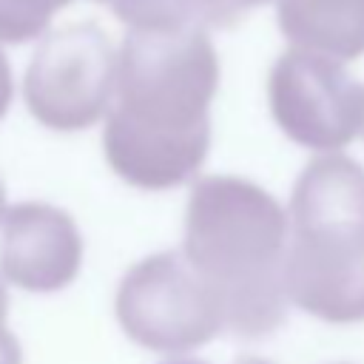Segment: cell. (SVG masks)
<instances>
[{
	"label": "cell",
	"mask_w": 364,
	"mask_h": 364,
	"mask_svg": "<svg viewBox=\"0 0 364 364\" xmlns=\"http://www.w3.org/2000/svg\"><path fill=\"white\" fill-rule=\"evenodd\" d=\"M219 57L205 28L128 31L102 148L117 176L165 191L188 182L210 148Z\"/></svg>",
	"instance_id": "1"
},
{
	"label": "cell",
	"mask_w": 364,
	"mask_h": 364,
	"mask_svg": "<svg viewBox=\"0 0 364 364\" xmlns=\"http://www.w3.org/2000/svg\"><path fill=\"white\" fill-rule=\"evenodd\" d=\"M290 213L256 182L205 176L191 188L182 256L222 304L225 330L264 338L287 318Z\"/></svg>",
	"instance_id": "2"
},
{
	"label": "cell",
	"mask_w": 364,
	"mask_h": 364,
	"mask_svg": "<svg viewBox=\"0 0 364 364\" xmlns=\"http://www.w3.org/2000/svg\"><path fill=\"white\" fill-rule=\"evenodd\" d=\"M287 213L290 304L330 324L364 321V168L344 154L316 156Z\"/></svg>",
	"instance_id": "3"
},
{
	"label": "cell",
	"mask_w": 364,
	"mask_h": 364,
	"mask_svg": "<svg viewBox=\"0 0 364 364\" xmlns=\"http://www.w3.org/2000/svg\"><path fill=\"white\" fill-rule=\"evenodd\" d=\"M114 313L131 341L182 355L225 330L222 304L176 250L136 262L119 282Z\"/></svg>",
	"instance_id": "4"
},
{
	"label": "cell",
	"mask_w": 364,
	"mask_h": 364,
	"mask_svg": "<svg viewBox=\"0 0 364 364\" xmlns=\"http://www.w3.org/2000/svg\"><path fill=\"white\" fill-rule=\"evenodd\" d=\"M117 65L119 51L94 23H71L46 34L23 77L31 117L54 131L94 125L117 94Z\"/></svg>",
	"instance_id": "5"
},
{
	"label": "cell",
	"mask_w": 364,
	"mask_h": 364,
	"mask_svg": "<svg viewBox=\"0 0 364 364\" xmlns=\"http://www.w3.org/2000/svg\"><path fill=\"white\" fill-rule=\"evenodd\" d=\"M267 102L276 125L301 148L338 154L364 128V85L341 60L287 48L270 68Z\"/></svg>",
	"instance_id": "6"
},
{
	"label": "cell",
	"mask_w": 364,
	"mask_h": 364,
	"mask_svg": "<svg viewBox=\"0 0 364 364\" xmlns=\"http://www.w3.org/2000/svg\"><path fill=\"white\" fill-rule=\"evenodd\" d=\"M82 262V236L74 219L43 202H20L6 210L0 270L31 293H57L74 282Z\"/></svg>",
	"instance_id": "7"
},
{
	"label": "cell",
	"mask_w": 364,
	"mask_h": 364,
	"mask_svg": "<svg viewBox=\"0 0 364 364\" xmlns=\"http://www.w3.org/2000/svg\"><path fill=\"white\" fill-rule=\"evenodd\" d=\"M276 20L293 48L341 63L364 54V0H279Z\"/></svg>",
	"instance_id": "8"
},
{
	"label": "cell",
	"mask_w": 364,
	"mask_h": 364,
	"mask_svg": "<svg viewBox=\"0 0 364 364\" xmlns=\"http://www.w3.org/2000/svg\"><path fill=\"white\" fill-rule=\"evenodd\" d=\"M111 9L134 31L230 26L222 0H114Z\"/></svg>",
	"instance_id": "9"
},
{
	"label": "cell",
	"mask_w": 364,
	"mask_h": 364,
	"mask_svg": "<svg viewBox=\"0 0 364 364\" xmlns=\"http://www.w3.org/2000/svg\"><path fill=\"white\" fill-rule=\"evenodd\" d=\"M68 3L71 0H0V40L28 43L40 37Z\"/></svg>",
	"instance_id": "10"
},
{
	"label": "cell",
	"mask_w": 364,
	"mask_h": 364,
	"mask_svg": "<svg viewBox=\"0 0 364 364\" xmlns=\"http://www.w3.org/2000/svg\"><path fill=\"white\" fill-rule=\"evenodd\" d=\"M6 313H9V293L6 284L0 282V364H23V350L20 341L11 336L6 327Z\"/></svg>",
	"instance_id": "11"
},
{
	"label": "cell",
	"mask_w": 364,
	"mask_h": 364,
	"mask_svg": "<svg viewBox=\"0 0 364 364\" xmlns=\"http://www.w3.org/2000/svg\"><path fill=\"white\" fill-rule=\"evenodd\" d=\"M9 102H11V68H9L6 54L0 51V119L6 117Z\"/></svg>",
	"instance_id": "12"
},
{
	"label": "cell",
	"mask_w": 364,
	"mask_h": 364,
	"mask_svg": "<svg viewBox=\"0 0 364 364\" xmlns=\"http://www.w3.org/2000/svg\"><path fill=\"white\" fill-rule=\"evenodd\" d=\"M264 3H270V0H222L225 11H228V17H230V26H233L236 20H242V17H245L250 9L264 6Z\"/></svg>",
	"instance_id": "13"
},
{
	"label": "cell",
	"mask_w": 364,
	"mask_h": 364,
	"mask_svg": "<svg viewBox=\"0 0 364 364\" xmlns=\"http://www.w3.org/2000/svg\"><path fill=\"white\" fill-rule=\"evenodd\" d=\"M162 364H208V361H199V358H188V355H176V358H168Z\"/></svg>",
	"instance_id": "14"
},
{
	"label": "cell",
	"mask_w": 364,
	"mask_h": 364,
	"mask_svg": "<svg viewBox=\"0 0 364 364\" xmlns=\"http://www.w3.org/2000/svg\"><path fill=\"white\" fill-rule=\"evenodd\" d=\"M236 364H270V361H264V358H256V355H242Z\"/></svg>",
	"instance_id": "15"
},
{
	"label": "cell",
	"mask_w": 364,
	"mask_h": 364,
	"mask_svg": "<svg viewBox=\"0 0 364 364\" xmlns=\"http://www.w3.org/2000/svg\"><path fill=\"white\" fill-rule=\"evenodd\" d=\"M6 219V191H3V182H0V222Z\"/></svg>",
	"instance_id": "16"
},
{
	"label": "cell",
	"mask_w": 364,
	"mask_h": 364,
	"mask_svg": "<svg viewBox=\"0 0 364 364\" xmlns=\"http://www.w3.org/2000/svg\"><path fill=\"white\" fill-rule=\"evenodd\" d=\"M97 3H108V6H111V3H114V0H97Z\"/></svg>",
	"instance_id": "17"
},
{
	"label": "cell",
	"mask_w": 364,
	"mask_h": 364,
	"mask_svg": "<svg viewBox=\"0 0 364 364\" xmlns=\"http://www.w3.org/2000/svg\"><path fill=\"white\" fill-rule=\"evenodd\" d=\"M361 136H364V128H361Z\"/></svg>",
	"instance_id": "18"
}]
</instances>
